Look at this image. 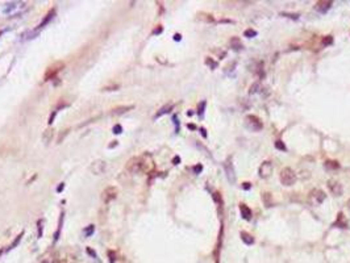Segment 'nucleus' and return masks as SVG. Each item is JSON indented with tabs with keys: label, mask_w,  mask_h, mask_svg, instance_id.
<instances>
[{
	"label": "nucleus",
	"mask_w": 350,
	"mask_h": 263,
	"mask_svg": "<svg viewBox=\"0 0 350 263\" xmlns=\"http://www.w3.org/2000/svg\"><path fill=\"white\" fill-rule=\"evenodd\" d=\"M325 197H327V195H325V192H324L322 190L313 188L308 194V203L311 205H313V207H317V205H321L324 203Z\"/></svg>",
	"instance_id": "nucleus-1"
},
{
	"label": "nucleus",
	"mask_w": 350,
	"mask_h": 263,
	"mask_svg": "<svg viewBox=\"0 0 350 263\" xmlns=\"http://www.w3.org/2000/svg\"><path fill=\"white\" fill-rule=\"evenodd\" d=\"M279 178H281V183L283 185H287V187H290V185H292V184H295V182H296L295 171L292 169H290V167L283 169L281 171V176H279Z\"/></svg>",
	"instance_id": "nucleus-2"
},
{
	"label": "nucleus",
	"mask_w": 350,
	"mask_h": 263,
	"mask_svg": "<svg viewBox=\"0 0 350 263\" xmlns=\"http://www.w3.org/2000/svg\"><path fill=\"white\" fill-rule=\"evenodd\" d=\"M245 125H246L247 129H250L251 132H259V130H262V128H263V124H262V121H261V119L254 116V114H247V116L245 117Z\"/></svg>",
	"instance_id": "nucleus-3"
},
{
	"label": "nucleus",
	"mask_w": 350,
	"mask_h": 263,
	"mask_svg": "<svg viewBox=\"0 0 350 263\" xmlns=\"http://www.w3.org/2000/svg\"><path fill=\"white\" fill-rule=\"evenodd\" d=\"M63 66H65V63H63V62H55V63H53L52 66H49L48 70H46V73H45V76H43V78H45V80H52V79H54L55 76L62 71Z\"/></svg>",
	"instance_id": "nucleus-4"
},
{
	"label": "nucleus",
	"mask_w": 350,
	"mask_h": 263,
	"mask_svg": "<svg viewBox=\"0 0 350 263\" xmlns=\"http://www.w3.org/2000/svg\"><path fill=\"white\" fill-rule=\"evenodd\" d=\"M125 170L129 171L130 174H136V172H141V155L139 157H133L130 158L128 163L125 166Z\"/></svg>",
	"instance_id": "nucleus-5"
},
{
	"label": "nucleus",
	"mask_w": 350,
	"mask_h": 263,
	"mask_svg": "<svg viewBox=\"0 0 350 263\" xmlns=\"http://www.w3.org/2000/svg\"><path fill=\"white\" fill-rule=\"evenodd\" d=\"M222 167H224L225 175L228 178L229 183H234V182H236V174H234V167H233V163H232V157L226 158V161L224 162V164H222Z\"/></svg>",
	"instance_id": "nucleus-6"
},
{
	"label": "nucleus",
	"mask_w": 350,
	"mask_h": 263,
	"mask_svg": "<svg viewBox=\"0 0 350 263\" xmlns=\"http://www.w3.org/2000/svg\"><path fill=\"white\" fill-rule=\"evenodd\" d=\"M258 172H259V176H261V178H263V179L269 178V176L271 175V172H272V164H271V162H270V161L262 162V164L259 166Z\"/></svg>",
	"instance_id": "nucleus-7"
},
{
	"label": "nucleus",
	"mask_w": 350,
	"mask_h": 263,
	"mask_svg": "<svg viewBox=\"0 0 350 263\" xmlns=\"http://www.w3.org/2000/svg\"><path fill=\"white\" fill-rule=\"evenodd\" d=\"M90 170L94 172L95 175H100L103 174L104 170H105V162L101 161V159H96V161H94L90 166Z\"/></svg>",
	"instance_id": "nucleus-8"
},
{
	"label": "nucleus",
	"mask_w": 350,
	"mask_h": 263,
	"mask_svg": "<svg viewBox=\"0 0 350 263\" xmlns=\"http://www.w3.org/2000/svg\"><path fill=\"white\" fill-rule=\"evenodd\" d=\"M328 188H329V191L332 192V194L334 195V196H341L342 195V192H343V190H342V185H341V183H338L337 180H328Z\"/></svg>",
	"instance_id": "nucleus-9"
},
{
	"label": "nucleus",
	"mask_w": 350,
	"mask_h": 263,
	"mask_svg": "<svg viewBox=\"0 0 350 263\" xmlns=\"http://www.w3.org/2000/svg\"><path fill=\"white\" fill-rule=\"evenodd\" d=\"M117 196V190L114 187H107L104 191H103V200L104 203H111L113 199H116Z\"/></svg>",
	"instance_id": "nucleus-10"
},
{
	"label": "nucleus",
	"mask_w": 350,
	"mask_h": 263,
	"mask_svg": "<svg viewBox=\"0 0 350 263\" xmlns=\"http://www.w3.org/2000/svg\"><path fill=\"white\" fill-rule=\"evenodd\" d=\"M330 7H332V2H329V0H320V2L316 3L315 9L319 13H327Z\"/></svg>",
	"instance_id": "nucleus-11"
},
{
	"label": "nucleus",
	"mask_w": 350,
	"mask_h": 263,
	"mask_svg": "<svg viewBox=\"0 0 350 263\" xmlns=\"http://www.w3.org/2000/svg\"><path fill=\"white\" fill-rule=\"evenodd\" d=\"M221 242H222V226L220 228V233H219V241H217V245H216V251L213 254L215 256V260L216 263H219L220 260V250H221Z\"/></svg>",
	"instance_id": "nucleus-12"
},
{
	"label": "nucleus",
	"mask_w": 350,
	"mask_h": 263,
	"mask_svg": "<svg viewBox=\"0 0 350 263\" xmlns=\"http://www.w3.org/2000/svg\"><path fill=\"white\" fill-rule=\"evenodd\" d=\"M229 43H231V48L233 50H236V51H241L244 49V45H242V42H241V40L238 37H232L231 41H229Z\"/></svg>",
	"instance_id": "nucleus-13"
},
{
	"label": "nucleus",
	"mask_w": 350,
	"mask_h": 263,
	"mask_svg": "<svg viewBox=\"0 0 350 263\" xmlns=\"http://www.w3.org/2000/svg\"><path fill=\"white\" fill-rule=\"evenodd\" d=\"M240 210H241V215H242V217L245 220H250L251 219V209L247 207L246 204H244V203H241L240 204Z\"/></svg>",
	"instance_id": "nucleus-14"
},
{
	"label": "nucleus",
	"mask_w": 350,
	"mask_h": 263,
	"mask_svg": "<svg viewBox=\"0 0 350 263\" xmlns=\"http://www.w3.org/2000/svg\"><path fill=\"white\" fill-rule=\"evenodd\" d=\"M262 200H263V204H265V207H272V205H274V201H272V196H271V194L270 192H263L262 194Z\"/></svg>",
	"instance_id": "nucleus-15"
},
{
	"label": "nucleus",
	"mask_w": 350,
	"mask_h": 263,
	"mask_svg": "<svg viewBox=\"0 0 350 263\" xmlns=\"http://www.w3.org/2000/svg\"><path fill=\"white\" fill-rule=\"evenodd\" d=\"M334 226H338V228H346L347 224H346V220L343 219V213H338V217H337V221L333 224Z\"/></svg>",
	"instance_id": "nucleus-16"
},
{
	"label": "nucleus",
	"mask_w": 350,
	"mask_h": 263,
	"mask_svg": "<svg viewBox=\"0 0 350 263\" xmlns=\"http://www.w3.org/2000/svg\"><path fill=\"white\" fill-rule=\"evenodd\" d=\"M241 240H242L246 245H253L254 243V238L247 232H241Z\"/></svg>",
	"instance_id": "nucleus-17"
},
{
	"label": "nucleus",
	"mask_w": 350,
	"mask_h": 263,
	"mask_svg": "<svg viewBox=\"0 0 350 263\" xmlns=\"http://www.w3.org/2000/svg\"><path fill=\"white\" fill-rule=\"evenodd\" d=\"M324 167L327 170H338L340 169V163L337 161H327L324 163Z\"/></svg>",
	"instance_id": "nucleus-18"
},
{
	"label": "nucleus",
	"mask_w": 350,
	"mask_h": 263,
	"mask_svg": "<svg viewBox=\"0 0 350 263\" xmlns=\"http://www.w3.org/2000/svg\"><path fill=\"white\" fill-rule=\"evenodd\" d=\"M173 108H174V105H173V104H167V105L162 107L161 109H160V112H158V113L155 114V119H157V117H161L162 114H165V113H169L171 109H173Z\"/></svg>",
	"instance_id": "nucleus-19"
},
{
	"label": "nucleus",
	"mask_w": 350,
	"mask_h": 263,
	"mask_svg": "<svg viewBox=\"0 0 350 263\" xmlns=\"http://www.w3.org/2000/svg\"><path fill=\"white\" fill-rule=\"evenodd\" d=\"M53 136H54V130L53 129H46L45 132H43V134H42V138H43L45 142H50L52 138H53Z\"/></svg>",
	"instance_id": "nucleus-20"
},
{
	"label": "nucleus",
	"mask_w": 350,
	"mask_h": 263,
	"mask_svg": "<svg viewBox=\"0 0 350 263\" xmlns=\"http://www.w3.org/2000/svg\"><path fill=\"white\" fill-rule=\"evenodd\" d=\"M212 197H213V201L219 205V209H220V212H221V207H222V199H221V195H220V192H213L212 194Z\"/></svg>",
	"instance_id": "nucleus-21"
},
{
	"label": "nucleus",
	"mask_w": 350,
	"mask_h": 263,
	"mask_svg": "<svg viewBox=\"0 0 350 263\" xmlns=\"http://www.w3.org/2000/svg\"><path fill=\"white\" fill-rule=\"evenodd\" d=\"M333 43V37L332 36H324L322 40H321V45L322 46H328V45H332Z\"/></svg>",
	"instance_id": "nucleus-22"
},
{
	"label": "nucleus",
	"mask_w": 350,
	"mask_h": 263,
	"mask_svg": "<svg viewBox=\"0 0 350 263\" xmlns=\"http://www.w3.org/2000/svg\"><path fill=\"white\" fill-rule=\"evenodd\" d=\"M199 18H200V20H204V21H208V23H212V21H215V18H213V16H211V15H208V13H199Z\"/></svg>",
	"instance_id": "nucleus-23"
},
{
	"label": "nucleus",
	"mask_w": 350,
	"mask_h": 263,
	"mask_svg": "<svg viewBox=\"0 0 350 263\" xmlns=\"http://www.w3.org/2000/svg\"><path fill=\"white\" fill-rule=\"evenodd\" d=\"M133 105H128V107H119L116 108V109H113V113L114 114H119V113H123V112H126L128 109H132Z\"/></svg>",
	"instance_id": "nucleus-24"
},
{
	"label": "nucleus",
	"mask_w": 350,
	"mask_h": 263,
	"mask_svg": "<svg viewBox=\"0 0 350 263\" xmlns=\"http://www.w3.org/2000/svg\"><path fill=\"white\" fill-rule=\"evenodd\" d=\"M23 235H24V232H23L21 234H18V235L16 237V238H15V241L12 242V245L9 246V250H11V249H15V247H16V246L18 245V243H20V241H21V238H23Z\"/></svg>",
	"instance_id": "nucleus-25"
},
{
	"label": "nucleus",
	"mask_w": 350,
	"mask_h": 263,
	"mask_svg": "<svg viewBox=\"0 0 350 263\" xmlns=\"http://www.w3.org/2000/svg\"><path fill=\"white\" fill-rule=\"evenodd\" d=\"M275 147H276L278 150H282V151H286V150H287V146H286V145L283 144V141H281V139L275 141Z\"/></svg>",
	"instance_id": "nucleus-26"
},
{
	"label": "nucleus",
	"mask_w": 350,
	"mask_h": 263,
	"mask_svg": "<svg viewBox=\"0 0 350 263\" xmlns=\"http://www.w3.org/2000/svg\"><path fill=\"white\" fill-rule=\"evenodd\" d=\"M53 15H54V11H52V12H49V13L46 15V17H45V20H43V21H42V23H41L40 25H38V28H42V27H43V25H45V24H48V23H49V20H50V18H52V17H53Z\"/></svg>",
	"instance_id": "nucleus-27"
},
{
	"label": "nucleus",
	"mask_w": 350,
	"mask_h": 263,
	"mask_svg": "<svg viewBox=\"0 0 350 263\" xmlns=\"http://www.w3.org/2000/svg\"><path fill=\"white\" fill-rule=\"evenodd\" d=\"M244 36L247 37V38H253V37L257 36V32L253 30V29H246V30L244 32Z\"/></svg>",
	"instance_id": "nucleus-28"
},
{
	"label": "nucleus",
	"mask_w": 350,
	"mask_h": 263,
	"mask_svg": "<svg viewBox=\"0 0 350 263\" xmlns=\"http://www.w3.org/2000/svg\"><path fill=\"white\" fill-rule=\"evenodd\" d=\"M205 63H207V65H208L209 67H211L212 70H215L216 67H217V65H219V63L216 62V61H213L212 58H207V59H205Z\"/></svg>",
	"instance_id": "nucleus-29"
},
{
	"label": "nucleus",
	"mask_w": 350,
	"mask_h": 263,
	"mask_svg": "<svg viewBox=\"0 0 350 263\" xmlns=\"http://www.w3.org/2000/svg\"><path fill=\"white\" fill-rule=\"evenodd\" d=\"M205 104L207 103L205 101H201L200 104H199V111H198V114H199V117L201 119L203 117V114H204V109H205Z\"/></svg>",
	"instance_id": "nucleus-30"
},
{
	"label": "nucleus",
	"mask_w": 350,
	"mask_h": 263,
	"mask_svg": "<svg viewBox=\"0 0 350 263\" xmlns=\"http://www.w3.org/2000/svg\"><path fill=\"white\" fill-rule=\"evenodd\" d=\"M108 256H109V263L116 262V253L113 250H108Z\"/></svg>",
	"instance_id": "nucleus-31"
},
{
	"label": "nucleus",
	"mask_w": 350,
	"mask_h": 263,
	"mask_svg": "<svg viewBox=\"0 0 350 263\" xmlns=\"http://www.w3.org/2000/svg\"><path fill=\"white\" fill-rule=\"evenodd\" d=\"M94 230H95V226H94V225H88V228L84 229V234H86L87 237L91 235V234L94 233Z\"/></svg>",
	"instance_id": "nucleus-32"
},
{
	"label": "nucleus",
	"mask_w": 350,
	"mask_h": 263,
	"mask_svg": "<svg viewBox=\"0 0 350 263\" xmlns=\"http://www.w3.org/2000/svg\"><path fill=\"white\" fill-rule=\"evenodd\" d=\"M281 15L286 16V17H290V18H294V20H297V18H299L297 13H284V12H283V13H281Z\"/></svg>",
	"instance_id": "nucleus-33"
},
{
	"label": "nucleus",
	"mask_w": 350,
	"mask_h": 263,
	"mask_svg": "<svg viewBox=\"0 0 350 263\" xmlns=\"http://www.w3.org/2000/svg\"><path fill=\"white\" fill-rule=\"evenodd\" d=\"M201 169H203V166H201V164H198V166H195V169H194V170H195L196 174H199V172L201 171Z\"/></svg>",
	"instance_id": "nucleus-34"
},
{
	"label": "nucleus",
	"mask_w": 350,
	"mask_h": 263,
	"mask_svg": "<svg viewBox=\"0 0 350 263\" xmlns=\"http://www.w3.org/2000/svg\"><path fill=\"white\" fill-rule=\"evenodd\" d=\"M113 132H114V133H121V126H120V125H116V126L113 128Z\"/></svg>",
	"instance_id": "nucleus-35"
},
{
	"label": "nucleus",
	"mask_w": 350,
	"mask_h": 263,
	"mask_svg": "<svg viewBox=\"0 0 350 263\" xmlns=\"http://www.w3.org/2000/svg\"><path fill=\"white\" fill-rule=\"evenodd\" d=\"M250 187H251L250 183H247V182H246V183H242V188H244V190H250Z\"/></svg>",
	"instance_id": "nucleus-36"
},
{
	"label": "nucleus",
	"mask_w": 350,
	"mask_h": 263,
	"mask_svg": "<svg viewBox=\"0 0 350 263\" xmlns=\"http://www.w3.org/2000/svg\"><path fill=\"white\" fill-rule=\"evenodd\" d=\"M87 251H88V254H90V255H92V256H96V253H95V251H92V250H91L90 247H87Z\"/></svg>",
	"instance_id": "nucleus-37"
},
{
	"label": "nucleus",
	"mask_w": 350,
	"mask_h": 263,
	"mask_svg": "<svg viewBox=\"0 0 350 263\" xmlns=\"http://www.w3.org/2000/svg\"><path fill=\"white\" fill-rule=\"evenodd\" d=\"M200 132H201V136H203V137H207V130L204 129V128H201Z\"/></svg>",
	"instance_id": "nucleus-38"
},
{
	"label": "nucleus",
	"mask_w": 350,
	"mask_h": 263,
	"mask_svg": "<svg viewBox=\"0 0 350 263\" xmlns=\"http://www.w3.org/2000/svg\"><path fill=\"white\" fill-rule=\"evenodd\" d=\"M179 161H180V158H179V157H175L173 162H174V164H178V163H179Z\"/></svg>",
	"instance_id": "nucleus-39"
},
{
	"label": "nucleus",
	"mask_w": 350,
	"mask_h": 263,
	"mask_svg": "<svg viewBox=\"0 0 350 263\" xmlns=\"http://www.w3.org/2000/svg\"><path fill=\"white\" fill-rule=\"evenodd\" d=\"M187 128H188V129H192V130H194V129H196V126H195L194 124H188V125H187Z\"/></svg>",
	"instance_id": "nucleus-40"
},
{
	"label": "nucleus",
	"mask_w": 350,
	"mask_h": 263,
	"mask_svg": "<svg viewBox=\"0 0 350 263\" xmlns=\"http://www.w3.org/2000/svg\"><path fill=\"white\" fill-rule=\"evenodd\" d=\"M180 38H182V37H180V34H175V36H174V40H175V41H179Z\"/></svg>",
	"instance_id": "nucleus-41"
},
{
	"label": "nucleus",
	"mask_w": 350,
	"mask_h": 263,
	"mask_svg": "<svg viewBox=\"0 0 350 263\" xmlns=\"http://www.w3.org/2000/svg\"><path fill=\"white\" fill-rule=\"evenodd\" d=\"M63 187H65V185H63V183H62V184L59 185V187H58V192H59V191H62V190H63Z\"/></svg>",
	"instance_id": "nucleus-42"
},
{
	"label": "nucleus",
	"mask_w": 350,
	"mask_h": 263,
	"mask_svg": "<svg viewBox=\"0 0 350 263\" xmlns=\"http://www.w3.org/2000/svg\"><path fill=\"white\" fill-rule=\"evenodd\" d=\"M347 208L350 209V199H349V200H347Z\"/></svg>",
	"instance_id": "nucleus-43"
}]
</instances>
